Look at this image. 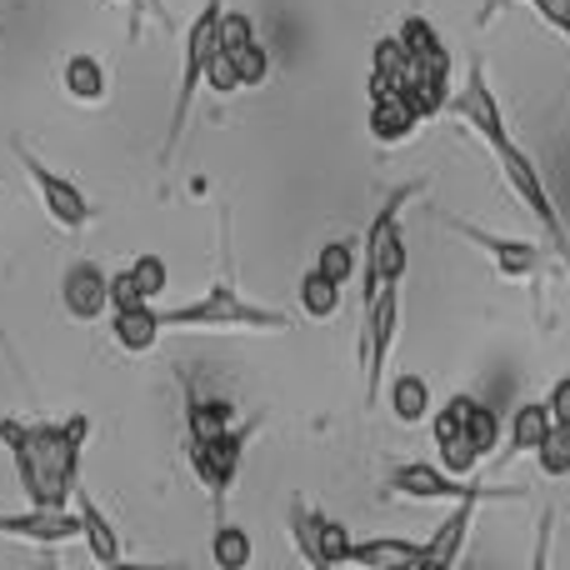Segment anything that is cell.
Returning a JSON list of instances; mask_svg holds the SVG:
<instances>
[{
  "instance_id": "cell-1",
  "label": "cell",
  "mask_w": 570,
  "mask_h": 570,
  "mask_svg": "<svg viewBox=\"0 0 570 570\" xmlns=\"http://www.w3.org/2000/svg\"><path fill=\"white\" fill-rule=\"evenodd\" d=\"M86 435H90V415H70V421H60V425L0 421V441L16 455V475H20V485H26L30 505L66 511V501H76L80 445H86Z\"/></svg>"
},
{
  "instance_id": "cell-2",
  "label": "cell",
  "mask_w": 570,
  "mask_h": 570,
  "mask_svg": "<svg viewBox=\"0 0 570 570\" xmlns=\"http://www.w3.org/2000/svg\"><path fill=\"white\" fill-rule=\"evenodd\" d=\"M451 110L455 116H465L471 120V130L485 140V146L495 150V160H501V176L511 180V190L531 206V216L541 220L546 230H551V240H556V256L570 266V236H566V226H561V210H556V200H551V190H546V180H541V170L531 166V156H525L521 146H515L511 136H505V120H501V106H495V96H491V86H485V66L475 60L471 66V76H465V86L451 96Z\"/></svg>"
},
{
  "instance_id": "cell-3",
  "label": "cell",
  "mask_w": 570,
  "mask_h": 570,
  "mask_svg": "<svg viewBox=\"0 0 570 570\" xmlns=\"http://www.w3.org/2000/svg\"><path fill=\"white\" fill-rule=\"evenodd\" d=\"M160 331H291V315L246 305L236 285H210L200 301L160 311Z\"/></svg>"
},
{
  "instance_id": "cell-4",
  "label": "cell",
  "mask_w": 570,
  "mask_h": 570,
  "mask_svg": "<svg viewBox=\"0 0 570 570\" xmlns=\"http://www.w3.org/2000/svg\"><path fill=\"white\" fill-rule=\"evenodd\" d=\"M421 196V186H401L391 200L381 206V216H375V226L365 230V250H361V285H365V305L375 301V295L385 291V285H395L405 276V236H401V206L405 200Z\"/></svg>"
},
{
  "instance_id": "cell-5",
  "label": "cell",
  "mask_w": 570,
  "mask_h": 570,
  "mask_svg": "<svg viewBox=\"0 0 570 570\" xmlns=\"http://www.w3.org/2000/svg\"><path fill=\"white\" fill-rule=\"evenodd\" d=\"M220 10H226V0H206V10H200V16L190 20V30H186V60H180L176 116H170V136H166V150H160L166 160H170V150H176L180 130H186L190 100H196L200 80H206V60H210V50H216V40H220Z\"/></svg>"
},
{
  "instance_id": "cell-6",
  "label": "cell",
  "mask_w": 570,
  "mask_h": 570,
  "mask_svg": "<svg viewBox=\"0 0 570 570\" xmlns=\"http://www.w3.org/2000/svg\"><path fill=\"white\" fill-rule=\"evenodd\" d=\"M395 325H401V281L385 285L371 305H365V331H361V365H365V405H375L391 365V345H395Z\"/></svg>"
},
{
  "instance_id": "cell-7",
  "label": "cell",
  "mask_w": 570,
  "mask_h": 570,
  "mask_svg": "<svg viewBox=\"0 0 570 570\" xmlns=\"http://www.w3.org/2000/svg\"><path fill=\"white\" fill-rule=\"evenodd\" d=\"M10 150H16V160H20V166H26V176L36 180V190H40V206H46V216L56 220L60 230H86L96 210H90V200L80 196V186H76V180L56 176V170H50L46 160H40L36 150L26 146V140H16V146H10Z\"/></svg>"
},
{
  "instance_id": "cell-8",
  "label": "cell",
  "mask_w": 570,
  "mask_h": 570,
  "mask_svg": "<svg viewBox=\"0 0 570 570\" xmlns=\"http://www.w3.org/2000/svg\"><path fill=\"white\" fill-rule=\"evenodd\" d=\"M291 531H295V546H301V556L311 566L331 570V566H351V531H345L341 521H331V515L321 511H305V505H295L291 511Z\"/></svg>"
},
{
  "instance_id": "cell-9",
  "label": "cell",
  "mask_w": 570,
  "mask_h": 570,
  "mask_svg": "<svg viewBox=\"0 0 570 570\" xmlns=\"http://www.w3.org/2000/svg\"><path fill=\"white\" fill-rule=\"evenodd\" d=\"M391 491L411 495V501H465V495H521V491H501V485H465L451 471H431V465H395L391 471Z\"/></svg>"
},
{
  "instance_id": "cell-10",
  "label": "cell",
  "mask_w": 570,
  "mask_h": 570,
  "mask_svg": "<svg viewBox=\"0 0 570 570\" xmlns=\"http://www.w3.org/2000/svg\"><path fill=\"white\" fill-rule=\"evenodd\" d=\"M246 435L250 431H220L210 441H190V465H196L200 485H206L216 501H226L230 481L240 471V451H246Z\"/></svg>"
},
{
  "instance_id": "cell-11",
  "label": "cell",
  "mask_w": 570,
  "mask_h": 570,
  "mask_svg": "<svg viewBox=\"0 0 570 570\" xmlns=\"http://www.w3.org/2000/svg\"><path fill=\"white\" fill-rule=\"evenodd\" d=\"M0 535H16L30 546H66L80 535V511H50V505H30L26 515L0 511Z\"/></svg>"
},
{
  "instance_id": "cell-12",
  "label": "cell",
  "mask_w": 570,
  "mask_h": 570,
  "mask_svg": "<svg viewBox=\"0 0 570 570\" xmlns=\"http://www.w3.org/2000/svg\"><path fill=\"white\" fill-rule=\"evenodd\" d=\"M60 301H66V311L76 321H100L110 311V276L96 271L90 261H76L66 271V281H60Z\"/></svg>"
},
{
  "instance_id": "cell-13",
  "label": "cell",
  "mask_w": 570,
  "mask_h": 570,
  "mask_svg": "<svg viewBox=\"0 0 570 570\" xmlns=\"http://www.w3.org/2000/svg\"><path fill=\"white\" fill-rule=\"evenodd\" d=\"M475 505H481V495L455 501V511L445 515V525L421 546V561H415V570H441V566L461 561V541H465V531H471V521H475Z\"/></svg>"
},
{
  "instance_id": "cell-14",
  "label": "cell",
  "mask_w": 570,
  "mask_h": 570,
  "mask_svg": "<svg viewBox=\"0 0 570 570\" xmlns=\"http://www.w3.org/2000/svg\"><path fill=\"white\" fill-rule=\"evenodd\" d=\"M451 230H461L465 240H475V246L491 250V261H495V271H501V276H511V281L531 276V266H535V246H531V240H505V236H491V230L465 226V220H451Z\"/></svg>"
},
{
  "instance_id": "cell-15",
  "label": "cell",
  "mask_w": 570,
  "mask_h": 570,
  "mask_svg": "<svg viewBox=\"0 0 570 570\" xmlns=\"http://www.w3.org/2000/svg\"><path fill=\"white\" fill-rule=\"evenodd\" d=\"M76 511H80V541L90 546L96 566H120V535L110 531V521H106V511L96 505V495L80 491V485H76Z\"/></svg>"
},
{
  "instance_id": "cell-16",
  "label": "cell",
  "mask_w": 570,
  "mask_h": 570,
  "mask_svg": "<svg viewBox=\"0 0 570 570\" xmlns=\"http://www.w3.org/2000/svg\"><path fill=\"white\" fill-rule=\"evenodd\" d=\"M116 345L120 351H130V355H146V351H156V341H160V311H150V301H140V305H120L116 311Z\"/></svg>"
},
{
  "instance_id": "cell-17",
  "label": "cell",
  "mask_w": 570,
  "mask_h": 570,
  "mask_svg": "<svg viewBox=\"0 0 570 570\" xmlns=\"http://www.w3.org/2000/svg\"><path fill=\"white\" fill-rule=\"evenodd\" d=\"M415 126H421V116L411 110V100H405L401 90L371 100V136L375 140H391V146H395V140H405Z\"/></svg>"
},
{
  "instance_id": "cell-18",
  "label": "cell",
  "mask_w": 570,
  "mask_h": 570,
  "mask_svg": "<svg viewBox=\"0 0 570 570\" xmlns=\"http://www.w3.org/2000/svg\"><path fill=\"white\" fill-rule=\"evenodd\" d=\"M60 86L70 90V100L80 106H100L106 100V66L96 56H70L66 70H60Z\"/></svg>"
},
{
  "instance_id": "cell-19",
  "label": "cell",
  "mask_w": 570,
  "mask_h": 570,
  "mask_svg": "<svg viewBox=\"0 0 570 570\" xmlns=\"http://www.w3.org/2000/svg\"><path fill=\"white\" fill-rule=\"evenodd\" d=\"M391 411L401 425H421L431 415V385L421 375H395L391 381Z\"/></svg>"
},
{
  "instance_id": "cell-20",
  "label": "cell",
  "mask_w": 570,
  "mask_h": 570,
  "mask_svg": "<svg viewBox=\"0 0 570 570\" xmlns=\"http://www.w3.org/2000/svg\"><path fill=\"white\" fill-rule=\"evenodd\" d=\"M230 425H236V405L230 401H200V395H190V411H186L190 441H210V435L230 431Z\"/></svg>"
},
{
  "instance_id": "cell-21",
  "label": "cell",
  "mask_w": 570,
  "mask_h": 570,
  "mask_svg": "<svg viewBox=\"0 0 570 570\" xmlns=\"http://www.w3.org/2000/svg\"><path fill=\"white\" fill-rule=\"evenodd\" d=\"M421 561V546H405V541H355L351 546V566H415Z\"/></svg>"
},
{
  "instance_id": "cell-22",
  "label": "cell",
  "mask_w": 570,
  "mask_h": 570,
  "mask_svg": "<svg viewBox=\"0 0 570 570\" xmlns=\"http://www.w3.org/2000/svg\"><path fill=\"white\" fill-rule=\"evenodd\" d=\"M301 305H305V315H311V321H331V315L341 311V285L311 266V271H305V281H301Z\"/></svg>"
},
{
  "instance_id": "cell-23",
  "label": "cell",
  "mask_w": 570,
  "mask_h": 570,
  "mask_svg": "<svg viewBox=\"0 0 570 570\" xmlns=\"http://www.w3.org/2000/svg\"><path fill=\"white\" fill-rule=\"evenodd\" d=\"M551 405H541V401H531V405H521L515 411V421H511V445L515 451H535V445L551 435Z\"/></svg>"
},
{
  "instance_id": "cell-24",
  "label": "cell",
  "mask_w": 570,
  "mask_h": 570,
  "mask_svg": "<svg viewBox=\"0 0 570 570\" xmlns=\"http://www.w3.org/2000/svg\"><path fill=\"white\" fill-rule=\"evenodd\" d=\"M315 271L331 276L335 285H345L355 271H361V246H355V240H325L321 256H315Z\"/></svg>"
},
{
  "instance_id": "cell-25",
  "label": "cell",
  "mask_w": 570,
  "mask_h": 570,
  "mask_svg": "<svg viewBox=\"0 0 570 570\" xmlns=\"http://www.w3.org/2000/svg\"><path fill=\"white\" fill-rule=\"evenodd\" d=\"M210 556H216L220 570H246V566H250V535L240 531V525H216Z\"/></svg>"
},
{
  "instance_id": "cell-26",
  "label": "cell",
  "mask_w": 570,
  "mask_h": 570,
  "mask_svg": "<svg viewBox=\"0 0 570 570\" xmlns=\"http://www.w3.org/2000/svg\"><path fill=\"white\" fill-rule=\"evenodd\" d=\"M461 435L471 441V451L485 461V455L495 451V441H501V421H495V411H485V405H475V401H471V411H465V431H461Z\"/></svg>"
},
{
  "instance_id": "cell-27",
  "label": "cell",
  "mask_w": 570,
  "mask_h": 570,
  "mask_svg": "<svg viewBox=\"0 0 570 570\" xmlns=\"http://www.w3.org/2000/svg\"><path fill=\"white\" fill-rule=\"evenodd\" d=\"M535 461H541L546 475H570V431L566 425H551V435L535 445Z\"/></svg>"
},
{
  "instance_id": "cell-28",
  "label": "cell",
  "mask_w": 570,
  "mask_h": 570,
  "mask_svg": "<svg viewBox=\"0 0 570 570\" xmlns=\"http://www.w3.org/2000/svg\"><path fill=\"white\" fill-rule=\"evenodd\" d=\"M230 60H236L240 86H261V80L271 76V56L261 50V40H246V46H236V50H230Z\"/></svg>"
},
{
  "instance_id": "cell-29",
  "label": "cell",
  "mask_w": 570,
  "mask_h": 570,
  "mask_svg": "<svg viewBox=\"0 0 570 570\" xmlns=\"http://www.w3.org/2000/svg\"><path fill=\"white\" fill-rule=\"evenodd\" d=\"M206 86L216 90V96H236L240 90V76H236V60H230V50H210V60H206Z\"/></svg>"
},
{
  "instance_id": "cell-30",
  "label": "cell",
  "mask_w": 570,
  "mask_h": 570,
  "mask_svg": "<svg viewBox=\"0 0 570 570\" xmlns=\"http://www.w3.org/2000/svg\"><path fill=\"white\" fill-rule=\"evenodd\" d=\"M130 276H136V285H140V295H146V301H156V295L166 291V261H160V256H136Z\"/></svg>"
},
{
  "instance_id": "cell-31",
  "label": "cell",
  "mask_w": 570,
  "mask_h": 570,
  "mask_svg": "<svg viewBox=\"0 0 570 570\" xmlns=\"http://www.w3.org/2000/svg\"><path fill=\"white\" fill-rule=\"evenodd\" d=\"M246 40H256V26H250V16H240V10H220V50H236L246 46Z\"/></svg>"
},
{
  "instance_id": "cell-32",
  "label": "cell",
  "mask_w": 570,
  "mask_h": 570,
  "mask_svg": "<svg viewBox=\"0 0 570 570\" xmlns=\"http://www.w3.org/2000/svg\"><path fill=\"white\" fill-rule=\"evenodd\" d=\"M535 6V16L546 20V26H556L561 36H570V0H531ZM491 10H495V0L485 6V20H491Z\"/></svg>"
},
{
  "instance_id": "cell-33",
  "label": "cell",
  "mask_w": 570,
  "mask_h": 570,
  "mask_svg": "<svg viewBox=\"0 0 570 570\" xmlns=\"http://www.w3.org/2000/svg\"><path fill=\"white\" fill-rule=\"evenodd\" d=\"M140 301H146V295H140L136 276H130V266L120 271V276H110V305H116V311H120V305H140Z\"/></svg>"
},
{
  "instance_id": "cell-34",
  "label": "cell",
  "mask_w": 570,
  "mask_h": 570,
  "mask_svg": "<svg viewBox=\"0 0 570 570\" xmlns=\"http://www.w3.org/2000/svg\"><path fill=\"white\" fill-rule=\"evenodd\" d=\"M546 405H551V421H556V425H566V431H570V375H566V381H556V385H551V401H546Z\"/></svg>"
},
{
  "instance_id": "cell-35",
  "label": "cell",
  "mask_w": 570,
  "mask_h": 570,
  "mask_svg": "<svg viewBox=\"0 0 570 570\" xmlns=\"http://www.w3.org/2000/svg\"><path fill=\"white\" fill-rule=\"evenodd\" d=\"M150 6H156V0H150Z\"/></svg>"
}]
</instances>
